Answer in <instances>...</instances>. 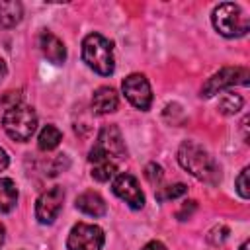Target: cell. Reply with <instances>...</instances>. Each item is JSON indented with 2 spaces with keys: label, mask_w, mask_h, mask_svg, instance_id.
Here are the masks:
<instances>
[{
  "label": "cell",
  "mask_w": 250,
  "mask_h": 250,
  "mask_svg": "<svg viewBox=\"0 0 250 250\" xmlns=\"http://www.w3.org/2000/svg\"><path fill=\"white\" fill-rule=\"evenodd\" d=\"M62 141V133L55 127V125H47L41 129L39 133V139H37V145L41 150H53L59 146V143Z\"/></svg>",
  "instance_id": "e0dca14e"
},
{
  "label": "cell",
  "mask_w": 250,
  "mask_h": 250,
  "mask_svg": "<svg viewBox=\"0 0 250 250\" xmlns=\"http://www.w3.org/2000/svg\"><path fill=\"white\" fill-rule=\"evenodd\" d=\"M2 125H4V131L8 133L10 139L23 143L33 135V131L37 127L35 109L29 105H23V104L8 107L4 117H2Z\"/></svg>",
  "instance_id": "3957f363"
},
{
  "label": "cell",
  "mask_w": 250,
  "mask_h": 250,
  "mask_svg": "<svg viewBox=\"0 0 250 250\" xmlns=\"http://www.w3.org/2000/svg\"><path fill=\"white\" fill-rule=\"evenodd\" d=\"M213 25L225 37H242L250 27L248 18L242 14L240 6L232 2L219 4L213 10Z\"/></svg>",
  "instance_id": "277c9868"
},
{
  "label": "cell",
  "mask_w": 250,
  "mask_h": 250,
  "mask_svg": "<svg viewBox=\"0 0 250 250\" xmlns=\"http://www.w3.org/2000/svg\"><path fill=\"white\" fill-rule=\"evenodd\" d=\"M39 47H41L43 55H45L51 62H55V64L64 62V59H66V49H64L62 41H61L57 35H53L51 31H43V33L39 35Z\"/></svg>",
  "instance_id": "7c38bea8"
},
{
  "label": "cell",
  "mask_w": 250,
  "mask_h": 250,
  "mask_svg": "<svg viewBox=\"0 0 250 250\" xmlns=\"http://www.w3.org/2000/svg\"><path fill=\"white\" fill-rule=\"evenodd\" d=\"M76 209L90 217H102L105 213V201L96 191H84L76 197Z\"/></svg>",
  "instance_id": "5bb4252c"
},
{
  "label": "cell",
  "mask_w": 250,
  "mask_h": 250,
  "mask_svg": "<svg viewBox=\"0 0 250 250\" xmlns=\"http://www.w3.org/2000/svg\"><path fill=\"white\" fill-rule=\"evenodd\" d=\"M236 191L240 193L242 199H248L250 189H248V168H242V172L236 178Z\"/></svg>",
  "instance_id": "44dd1931"
},
{
  "label": "cell",
  "mask_w": 250,
  "mask_h": 250,
  "mask_svg": "<svg viewBox=\"0 0 250 250\" xmlns=\"http://www.w3.org/2000/svg\"><path fill=\"white\" fill-rule=\"evenodd\" d=\"M143 250H166V246L162 242H158V240H152L146 246H143Z\"/></svg>",
  "instance_id": "cb8c5ba5"
},
{
  "label": "cell",
  "mask_w": 250,
  "mask_h": 250,
  "mask_svg": "<svg viewBox=\"0 0 250 250\" xmlns=\"http://www.w3.org/2000/svg\"><path fill=\"white\" fill-rule=\"evenodd\" d=\"M96 146L107 154L111 160H119L125 156V145H123V139H121V133L115 125H105L100 135H98V143Z\"/></svg>",
  "instance_id": "30bf717a"
},
{
  "label": "cell",
  "mask_w": 250,
  "mask_h": 250,
  "mask_svg": "<svg viewBox=\"0 0 250 250\" xmlns=\"http://www.w3.org/2000/svg\"><path fill=\"white\" fill-rule=\"evenodd\" d=\"M248 246H250V242H248V240H244V242H242V246H240V250H248Z\"/></svg>",
  "instance_id": "83f0119b"
},
{
  "label": "cell",
  "mask_w": 250,
  "mask_h": 250,
  "mask_svg": "<svg viewBox=\"0 0 250 250\" xmlns=\"http://www.w3.org/2000/svg\"><path fill=\"white\" fill-rule=\"evenodd\" d=\"M82 59L90 68H94L102 76H109L115 70L111 41H107L100 33H90V35L84 37V41H82Z\"/></svg>",
  "instance_id": "7a4b0ae2"
},
{
  "label": "cell",
  "mask_w": 250,
  "mask_h": 250,
  "mask_svg": "<svg viewBox=\"0 0 250 250\" xmlns=\"http://www.w3.org/2000/svg\"><path fill=\"white\" fill-rule=\"evenodd\" d=\"M2 242H4V227L0 225V246H2Z\"/></svg>",
  "instance_id": "4316f807"
},
{
  "label": "cell",
  "mask_w": 250,
  "mask_h": 250,
  "mask_svg": "<svg viewBox=\"0 0 250 250\" xmlns=\"http://www.w3.org/2000/svg\"><path fill=\"white\" fill-rule=\"evenodd\" d=\"M195 207H197V203H195V201H186V203L182 205V209L176 213V217H178L180 221H186V219L195 211Z\"/></svg>",
  "instance_id": "603a6c76"
},
{
  "label": "cell",
  "mask_w": 250,
  "mask_h": 250,
  "mask_svg": "<svg viewBox=\"0 0 250 250\" xmlns=\"http://www.w3.org/2000/svg\"><path fill=\"white\" fill-rule=\"evenodd\" d=\"M18 201V188L10 178H0V213L14 209Z\"/></svg>",
  "instance_id": "2e32d148"
},
{
  "label": "cell",
  "mask_w": 250,
  "mask_h": 250,
  "mask_svg": "<svg viewBox=\"0 0 250 250\" xmlns=\"http://www.w3.org/2000/svg\"><path fill=\"white\" fill-rule=\"evenodd\" d=\"M62 199H64V191L61 186H55L47 191H43L39 197H37V203H35V217L39 223L43 225H51L61 209H62Z\"/></svg>",
  "instance_id": "52a82bcc"
},
{
  "label": "cell",
  "mask_w": 250,
  "mask_h": 250,
  "mask_svg": "<svg viewBox=\"0 0 250 250\" xmlns=\"http://www.w3.org/2000/svg\"><path fill=\"white\" fill-rule=\"evenodd\" d=\"M21 4L12 0V2H0V27H14L21 21Z\"/></svg>",
  "instance_id": "9a60e30c"
},
{
  "label": "cell",
  "mask_w": 250,
  "mask_h": 250,
  "mask_svg": "<svg viewBox=\"0 0 250 250\" xmlns=\"http://www.w3.org/2000/svg\"><path fill=\"white\" fill-rule=\"evenodd\" d=\"M186 191H188V188H186L184 184H174V186L164 188V191H162V193H158L156 197H158L160 201H164V199H176V197L184 195Z\"/></svg>",
  "instance_id": "ffe728a7"
},
{
  "label": "cell",
  "mask_w": 250,
  "mask_h": 250,
  "mask_svg": "<svg viewBox=\"0 0 250 250\" xmlns=\"http://www.w3.org/2000/svg\"><path fill=\"white\" fill-rule=\"evenodd\" d=\"M20 102H21L20 90H10V92H6V94L2 96V100H0V104L6 105V107H14V105H18Z\"/></svg>",
  "instance_id": "7402d4cb"
},
{
  "label": "cell",
  "mask_w": 250,
  "mask_h": 250,
  "mask_svg": "<svg viewBox=\"0 0 250 250\" xmlns=\"http://www.w3.org/2000/svg\"><path fill=\"white\" fill-rule=\"evenodd\" d=\"M117 94L109 86H102L92 96V109L96 113H111L117 109Z\"/></svg>",
  "instance_id": "4fadbf2b"
},
{
  "label": "cell",
  "mask_w": 250,
  "mask_h": 250,
  "mask_svg": "<svg viewBox=\"0 0 250 250\" xmlns=\"http://www.w3.org/2000/svg\"><path fill=\"white\" fill-rule=\"evenodd\" d=\"M8 162H10V158H8V154H6V150L4 148H0V172L8 166Z\"/></svg>",
  "instance_id": "d4e9b609"
},
{
  "label": "cell",
  "mask_w": 250,
  "mask_h": 250,
  "mask_svg": "<svg viewBox=\"0 0 250 250\" xmlns=\"http://www.w3.org/2000/svg\"><path fill=\"white\" fill-rule=\"evenodd\" d=\"M123 94L125 98L139 109H148L152 104V92H150V84L143 74H129L123 84Z\"/></svg>",
  "instance_id": "ba28073f"
},
{
  "label": "cell",
  "mask_w": 250,
  "mask_h": 250,
  "mask_svg": "<svg viewBox=\"0 0 250 250\" xmlns=\"http://www.w3.org/2000/svg\"><path fill=\"white\" fill-rule=\"evenodd\" d=\"M178 162L184 170H188L193 178L205 182V184H217L221 174L215 164V160L209 156V152L199 146L193 141H186L178 148Z\"/></svg>",
  "instance_id": "6da1fadb"
},
{
  "label": "cell",
  "mask_w": 250,
  "mask_h": 250,
  "mask_svg": "<svg viewBox=\"0 0 250 250\" xmlns=\"http://www.w3.org/2000/svg\"><path fill=\"white\" fill-rule=\"evenodd\" d=\"M90 164H92V178L98 180V182H107L115 170H117V164L115 160H111L107 154H104L98 146H94L90 150V156H88Z\"/></svg>",
  "instance_id": "8fae6325"
},
{
  "label": "cell",
  "mask_w": 250,
  "mask_h": 250,
  "mask_svg": "<svg viewBox=\"0 0 250 250\" xmlns=\"http://www.w3.org/2000/svg\"><path fill=\"white\" fill-rule=\"evenodd\" d=\"M145 178H146L152 186H156V184L162 182L164 172H162V168H160L156 162H150V164H146V168H145Z\"/></svg>",
  "instance_id": "d6986e66"
},
{
  "label": "cell",
  "mask_w": 250,
  "mask_h": 250,
  "mask_svg": "<svg viewBox=\"0 0 250 250\" xmlns=\"http://www.w3.org/2000/svg\"><path fill=\"white\" fill-rule=\"evenodd\" d=\"M242 104L244 102H242V98L238 94H225L221 98V102H219V111L225 113V115H232L242 107Z\"/></svg>",
  "instance_id": "ac0fdd59"
},
{
  "label": "cell",
  "mask_w": 250,
  "mask_h": 250,
  "mask_svg": "<svg viewBox=\"0 0 250 250\" xmlns=\"http://www.w3.org/2000/svg\"><path fill=\"white\" fill-rule=\"evenodd\" d=\"M113 193L119 199H123L131 209H141L145 205V195L139 188V182L131 174L123 172L113 180Z\"/></svg>",
  "instance_id": "9c48e42d"
},
{
  "label": "cell",
  "mask_w": 250,
  "mask_h": 250,
  "mask_svg": "<svg viewBox=\"0 0 250 250\" xmlns=\"http://www.w3.org/2000/svg\"><path fill=\"white\" fill-rule=\"evenodd\" d=\"M6 74H8V66H6V62L0 59V82L6 78Z\"/></svg>",
  "instance_id": "484cf974"
},
{
  "label": "cell",
  "mask_w": 250,
  "mask_h": 250,
  "mask_svg": "<svg viewBox=\"0 0 250 250\" xmlns=\"http://www.w3.org/2000/svg\"><path fill=\"white\" fill-rule=\"evenodd\" d=\"M104 246V230L96 225L76 223L70 229L66 248L68 250H102Z\"/></svg>",
  "instance_id": "8992f818"
},
{
  "label": "cell",
  "mask_w": 250,
  "mask_h": 250,
  "mask_svg": "<svg viewBox=\"0 0 250 250\" xmlns=\"http://www.w3.org/2000/svg\"><path fill=\"white\" fill-rule=\"evenodd\" d=\"M248 78H250V70H248L246 66H225V68H221L219 72H215V74L203 84L201 96L211 98V96H215L217 92L227 90V88H230V86H236V84L246 86V84H248Z\"/></svg>",
  "instance_id": "5b68a950"
}]
</instances>
